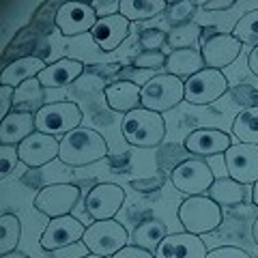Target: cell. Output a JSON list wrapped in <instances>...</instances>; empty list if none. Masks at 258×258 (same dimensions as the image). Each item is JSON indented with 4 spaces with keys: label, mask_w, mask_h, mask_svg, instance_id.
I'll use <instances>...</instances> for the list:
<instances>
[{
    "label": "cell",
    "mask_w": 258,
    "mask_h": 258,
    "mask_svg": "<svg viewBox=\"0 0 258 258\" xmlns=\"http://www.w3.org/2000/svg\"><path fill=\"white\" fill-rule=\"evenodd\" d=\"M108 142L106 138L88 127H78L71 134L60 138V153L58 159L64 166H91L95 161H101L108 157Z\"/></svg>",
    "instance_id": "obj_1"
},
{
    "label": "cell",
    "mask_w": 258,
    "mask_h": 258,
    "mask_svg": "<svg viewBox=\"0 0 258 258\" xmlns=\"http://www.w3.org/2000/svg\"><path fill=\"white\" fill-rule=\"evenodd\" d=\"M123 138L138 149H155L166 138V120L159 112L138 108L123 116Z\"/></svg>",
    "instance_id": "obj_2"
},
{
    "label": "cell",
    "mask_w": 258,
    "mask_h": 258,
    "mask_svg": "<svg viewBox=\"0 0 258 258\" xmlns=\"http://www.w3.org/2000/svg\"><path fill=\"white\" fill-rule=\"evenodd\" d=\"M176 217L183 224L185 232H191L198 237L217 230L224 220L222 207L209 196H187L179 205Z\"/></svg>",
    "instance_id": "obj_3"
},
{
    "label": "cell",
    "mask_w": 258,
    "mask_h": 258,
    "mask_svg": "<svg viewBox=\"0 0 258 258\" xmlns=\"http://www.w3.org/2000/svg\"><path fill=\"white\" fill-rule=\"evenodd\" d=\"M129 232L125 226L116 220H99L86 226V232L82 237V243L86 245L88 254H97L103 258H112L116 252L129 245Z\"/></svg>",
    "instance_id": "obj_4"
},
{
    "label": "cell",
    "mask_w": 258,
    "mask_h": 258,
    "mask_svg": "<svg viewBox=\"0 0 258 258\" xmlns=\"http://www.w3.org/2000/svg\"><path fill=\"white\" fill-rule=\"evenodd\" d=\"M84 118V112L80 110L78 103L74 101H54L45 103L35 114L37 132L54 136V138H62V136L71 134L74 129L80 127Z\"/></svg>",
    "instance_id": "obj_5"
},
{
    "label": "cell",
    "mask_w": 258,
    "mask_h": 258,
    "mask_svg": "<svg viewBox=\"0 0 258 258\" xmlns=\"http://www.w3.org/2000/svg\"><path fill=\"white\" fill-rule=\"evenodd\" d=\"M185 99V82L170 74H159L142 86V108L153 112H168Z\"/></svg>",
    "instance_id": "obj_6"
},
{
    "label": "cell",
    "mask_w": 258,
    "mask_h": 258,
    "mask_svg": "<svg viewBox=\"0 0 258 258\" xmlns=\"http://www.w3.org/2000/svg\"><path fill=\"white\" fill-rule=\"evenodd\" d=\"M170 181L174 189H179L185 196H203L213 185L215 174L205 159L194 157V159H183L172 168Z\"/></svg>",
    "instance_id": "obj_7"
},
{
    "label": "cell",
    "mask_w": 258,
    "mask_h": 258,
    "mask_svg": "<svg viewBox=\"0 0 258 258\" xmlns=\"http://www.w3.org/2000/svg\"><path fill=\"white\" fill-rule=\"evenodd\" d=\"M78 200H80V187L78 185H74V183H52V185H45L43 189H39L32 207H35L41 215L54 220V217L71 215V211H74L76 205H78Z\"/></svg>",
    "instance_id": "obj_8"
},
{
    "label": "cell",
    "mask_w": 258,
    "mask_h": 258,
    "mask_svg": "<svg viewBox=\"0 0 258 258\" xmlns=\"http://www.w3.org/2000/svg\"><path fill=\"white\" fill-rule=\"evenodd\" d=\"M228 93V80L220 69H203L185 80V101L191 106H209Z\"/></svg>",
    "instance_id": "obj_9"
},
{
    "label": "cell",
    "mask_w": 258,
    "mask_h": 258,
    "mask_svg": "<svg viewBox=\"0 0 258 258\" xmlns=\"http://www.w3.org/2000/svg\"><path fill=\"white\" fill-rule=\"evenodd\" d=\"M125 203V189L116 183H97L86 194L84 207L86 213L93 217V222L99 220H114Z\"/></svg>",
    "instance_id": "obj_10"
},
{
    "label": "cell",
    "mask_w": 258,
    "mask_h": 258,
    "mask_svg": "<svg viewBox=\"0 0 258 258\" xmlns=\"http://www.w3.org/2000/svg\"><path fill=\"white\" fill-rule=\"evenodd\" d=\"M226 172L241 185H254L258 181V147L235 142L224 153Z\"/></svg>",
    "instance_id": "obj_11"
},
{
    "label": "cell",
    "mask_w": 258,
    "mask_h": 258,
    "mask_svg": "<svg viewBox=\"0 0 258 258\" xmlns=\"http://www.w3.org/2000/svg\"><path fill=\"white\" fill-rule=\"evenodd\" d=\"M84 232H86V226L80 220H76L74 215L54 217V220L47 222L45 230L39 237V245L45 252H56V249H62L67 245H74L78 241H82Z\"/></svg>",
    "instance_id": "obj_12"
},
{
    "label": "cell",
    "mask_w": 258,
    "mask_h": 258,
    "mask_svg": "<svg viewBox=\"0 0 258 258\" xmlns=\"http://www.w3.org/2000/svg\"><path fill=\"white\" fill-rule=\"evenodd\" d=\"M97 20L99 18L91 3H62L54 15V24L62 37H78L91 32Z\"/></svg>",
    "instance_id": "obj_13"
},
{
    "label": "cell",
    "mask_w": 258,
    "mask_h": 258,
    "mask_svg": "<svg viewBox=\"0 0 258 258\" xmlns=\"http://www.w3.org/2000/svg\"><path fill=\"white\" fill-rule=\"evenodd\" d=\"M20 161L28 168H41L47 166L50 161L58 159L60 153V138H54V136H47L41 132H35L32 136H28L20 147Z\"/></svg>",
    "instance_id": "obj_14"
},
{
    "label": "cell",
    "mask_w": 258,
    "mask_h": 258,
    "mask_svg": "<svg viewBox=\"0 0 258 258\" xmlns=\"http://www.w3.org/2000/svg\"><path fill=\"white\" fill-rule=\"evenodd\" d=\"M232 138L230 134L222 132V129H211V127H203V129H194L191 134H187V138L183 140V147L189 155L196 157H211V155H220L226 153L232 147Z\"/></svg>",
    "instance_id": "obj_15"
},
{
    "label": "cell",
    "mask_w": 258,
    "mask_h": 258,
    "mask_svg": "<svg viewBox=\"0 0 258 258\" xmlns=\"http://www.w3.org/2000/svg\"><path fill=\"white\" fill-rule=\"evenodd\" d=\"M207 245L198 235L191 232H170L161 239L155 249V258H205Z\"/></svg>",
    "instance_id": "obj_16"
},
{
    "label": "cell",
    "mask_w": 258,
    "mask_h": 258,
    "mask_svg": "<svg viewBox=\"0 0 258 258\" xmlns=\"http://www.w3.org/2000/svg\"><path fill=\"white\" fill-rule=\"evenodd\" d=\"M203 58H205V67L207 69H224L232 64L239 54H241V41H237L232 35H222V32H217V35L209 37L207 41L203 43Z\"/></svg>",
    "instance_id": "obj_17"
},
{
    "label": "cell",
    "mask_w": 258,
    "mask_h": 258,
    "mask_svg": "<svg viewBox=\"0 0 258 258\" xmlns=\"http://www.w3.org/2000/svg\"><path fill=\"white\" fill-rule=\"evenodd\" d=\"M129 24L132 22L127 18H123L120 13L110 15V18H99L91 30V37L97 43V47H101L103 52H112L127 39Z\"/></svg>",
    "instance_id": "obj_18"
},
{
    "label": "cell",
    "mask_w": 258,
    "mask_h": 258,
    "mask_svg": "<svg viewBox=\"0 0 258 258\" xmlns=\"http://www.w3.org/2000/svg\"><path fill=\"white\" fill-rule=\"evenodd\" d=\"M103 97L110 110L129 114V112L142 108V86H138L132 80H118L103 88Z\"/></svg>",
    "instance_id": "obj_19"
},
{
    "label": "cell",
    "mask_w": 258,
    "mask_h": 258,
    "mask_svg": "<svg viewBox=\"0 0 258 258\" xmlns=\"http://www.w3.org/2000/svg\"><path fill=\"white\" fill-rule=\"evenodd\" d=\"M37 132L35 114L30 112H11L0 120V147H20V144Z\"/></svg>",
    "instance_id": "obj_20"
},
{
    "label": "cell",
    "mask_w": 258,
    "mask_h": 258,
    "mask_svg": "<svg viewBox=\"0 0 258 258\" xmlns=\"http://www.w3.org/2000/svg\"><path fill=\"white\" fill-rule=\"evenodd\" d=\"M84 74V64L76 60V58H60L41 71L37 76V80L43 84V88H62V86H69L71 82Z\"/></svg>",
    "instance_id": "obj_21"
},
{
    "label": "cell",
    "mask_w": 258,
    "mask_h": 258,
    "mask_svg": "<svg viewBox=\"0 0 258 258\" xmlns=\"http://www.w3.org/2000/svg\"><path fill=\"white\" fill-rule=\"evenodd\" d=\"M47 64L39 58V56H22V58L13 60L11 64H7L0 76V86H11L18 88L20 84L28 82V80L37 78Z\"/></svg>",
    "instance_id": "obj_22"
},
{
    "label": "cell",
    "mask_w": 258,
    "mask_h": 258,
    "mask_svg": "<svg viewBox=\"0 0 258 258\" xmlns=\"http://www.w3.org/2000/svg\"><path fill=\"white\" fill-rule=\"evenodd\" d=\"M205 67V58L203 52L196 50V47H189V50H174L168 54L166 58V74L176 76L181 80H189L191 76L200 74Z\"/></svg>",
    "instance_id": "obj_23"
},
{
    "label": "cell",
    "mask_w": 258,
    "mask_h": 258,
    "mask_svg": "<svg viewBox=\"0 0 258 258\" xmlns=\"http://www.w3.org/2000/svg\"><path fill=\"white\" fill-rule=\"evenodd\" d=\"M45 106V88L37 78L20 84L13 93V110L15 112H30L37 114Z\"/></svg>",
    "instance_id": "obj_24"
},
{
    "label": "cell",
    "mask_w": 258,
    "mask_h": 258,
    "mask_svg": "<svg viewBox=\"0 0 258 258\" xmlns=\"http://www.w3.org/2000/svg\"><path fill=\"white\" fill-rule=\"evenodd\" d=\"M207 196L215 200L220 207H237L247 196V185H241L230 176H217L213 185L209 187Z\"/></svg>",
    "instance_id": "obj_25"
},
{
    "label": "cell",
    "mask_w": 258,
    "mask_h": 258,
    "mask_svg": "<svg viewBox=\"0 0 258 258\" xmlns=\"http://www.w3.org/2000/svg\"><path fill=\"white\" fill-rule=\"evenodd\" d=\"M166 0H120V15L129 22H144L168 11Z\"/></svg>",
    "instance_id": "obj_26"
},
{
    "label": "cell",
    "mask_w": 258,
    "mask_h": 258,
    "mask_svg": "<svg viewBox=\"0 0 258 258\" xmlns=\"http://www.w3.org/2000/svg\"><path fill=\"white\" fill-rule=\"evenodd\" d=\"M166 235H170L168 232V226L161 222V220H144L140 222L138 226L134 228L132 232V245H138V247H144V249H157V245L161 243V239Z\"/></svg>",
    "instance_id": "obj_27"
},
{
    "label": "cell",
    "mask_w": 258,
    "mask_h": 258,
    "mask_svg": "<svg viewBox=\"0 0 258 258\" xmlns=\"http://www.w3.org/2000/svg\"><path fill=\"white\" fill-rule=\"evenodd\" d=\"M232 136L237 142L256 144L258 147V106L241 110L232 120Z\"/></svg>",
    "instance_id": "obj_28"
},
{
    "label": "cell",
    "mask_w": 258,
    "mask_h": 258,
    "mask_svg": "<svg viewBox=\"0 0 258 258\" xmlns=\"http://www.w3.org/2000/svg\"><path fill=\"white\" fill-rule=\"evenodd\" d=\"M200 32H203V28H200V24H196V22L172 26L170 30H168L166 43L172 47V52L174 50H189V47L196 45V41L200 39Z\"/></svg>",
    "instance_id": "obj_29"
},
{
    "label": "cell",
    "mask_w": 258,
    "mask_h": 258,
    "mask_svg": "<svg viewBox=\"0 0 258 258\" xmlns=\"http://www.w3.org/2000/svg\"><path fill=\"white\" fill-rule=\"evenodd\" d=\"M0 256L9 254L18 249L20 237H22V222L18 215L13 213H3L0 217Z\"/></svg>",
    "instance_id": "obj_30"
},
{
    "label": "cell",
    "mask_w": 258,
    "mask_h": 258,
    "mask_svg": "<svg viewBox=\"0 0 258 258\" xmlns=\"http://www.w3.org/2000/svg\"><path fill=\"white\" fill-rule=\"evenodd\" d=\"M230 35L241 41V45H252V50L258 47V9L247 11L243 18H239Z\"/></svg>",
    "instance_id": "obj_31"
},
{
    "label": "cell",
    "mask_w": 258,
    "mask_h": 258,
    "mask_svg": "<svg viewBox=\"0 0 258 258\" xmlns=\"http://www.w3.org/2000/svg\"><path fill=\"white\" fill-rule=\"evenodd\" d=\"M196 9H198V5L191 3V0H179V3H170V5H168L166 15H168V20H170L174 26H181V24L191 22Z\"/></svg>",
    "instance_id": "obj_32"
},
{
    "label": "cell",
    "mask_w": 258,
    "mask_h": 258,
    "mask_svg": "<svg viewBox=\"0 0 258 258\" xmlns=\"http://www.w3.org/2000/svg\"><path fill=\"white\" fill-rule=\"evenodd\" d=\"M168 35L159 28H147L140 32V47L142 52H161V45L166 43Z\"/></svg>",
    "instance_id": "obj_33"
},
{
    "label": "cell",
    "mask_w": 258,
    "mask_h": 258,
    "mask_svg": "<svg viewBox=\"0 0 258 258\" xmlns=\"http://www.w3.org/2000/svg\"><path fill=\"white\" fill-rule=\"evenodd\" d=\"M166 58L168 56L164 52H140L136 58L132 60V64L136 69H159L166 64Z\"/></svg>",
    "instance_id": "obj_34"
},
{
    "label": "cell",
    "mask_w": 258,
    "mask_h": 258,
    "mask_svg": "<svg viewBox=\"0 0 258 258\" xmlns=\"http://www.w3.org/2000/svg\"><path fill=\"white\" fill-rule=\"evenodd\" d=\"M18 161H20L18 147H0V176L7 179L15 170Z\"/></svg>",
    "instance_id": "obj_35"
},
{
    "label": "cell",
    "mask_w": 258,
    "mask_h": 258,
    "mask_svg": "<svg viewBox=\"0 0 258 258\" xmlns=\"http://www.w3.org/2000/svg\"><path fill=\"white\" fill-rule=\"evenodd\" d=\"M97 18H110V15L120 13V0H91Z\"/></svg>",
    "instance_id": "obj_36"
},
{
    "label": "cell",
    "mask_w": 258,
    "mask_h": 258,
    "mask_svg": "<svg viewBox=\"0 0 258 258\" xmlns=\"http://www.w3.org/2000/svg\"><path fill=\"white\" fill-rule=\"evenodd\" d=\"M132 189L140 191V194H153L161 189V185H164V176H151V179H134L132 183Z\"/></svg>",
    "instance_id": "obj_37"
},
{
    "label": "cell",
    "mask_w": 258,
    "mask_h": 258,
    "mask_svg": "<svg viewBox=\"0 0 258 258\" xmlns=\"http://www.w3.org/2000/svg\"><path fill=\"white\" fill-rule=\"evenodd\" d=\"M205 258H252L245 249L235 247V245H222V247H215L211 252H207Z\"/></svg>",
    "instance_id": "obj_38"
},
{
    "label": "cell",
    "mask_w": 258,
    "mask_h": 258,
    "mask_svg": "<svg viewBox=\"0 0 258 258\" xmlns=\"http://www.w3.org/2000/svg\"><path fill=\"white\" fill-rule=\"evenodd\" d=\"M13 93L11 86H0V120L7 118L13 112Z\"/></svg>",
    "instance_id": "obj_39"
},
{
    "label": "cell",
    "mask_w": 258,
    "mask_h": 258,
    "mask_svg": "<svg viewBox=\"0 0 258 258\" xmlns=\"http://www.w3.org/2000/svg\"><path fill=\"white\" fill-rule=\"evenodd\" d=\"M112 258H155V252H151V249H144V247H138V245H132V243H129L127 247H123L120 252H116Z\"/></svg>",
    "instance_id": "obj_40"
},
{
    "label": "cell",
    "mask_w": 258,
    "mask_h": 258,
    "mask_svg": "<svg viewBox=\"0 0 258 258\" xmlns=\"http://www.w3.org/2000/svg\"><path fill=\"white\" fill-rule=\"evenodd\" d=\"M235 7V0H209V3H203L200 9L203 11H228Z\"/></svg>",
    "instance_id": "obj_41"
},
{
    "label": "cell",
    "mask_w": 258,
    "mask_h": 258,
    "mask_svg": "<svg viewBox=\"0 0 258 258\" xmlns=\"http://www.w3.org/2000/svg\"><path fill=\"white\" fill-rule=\"evenodd\" d=\"M247 67L258 78V47H254V50L249 52V56H247Z\"/></svg>",
    "instance_id": "obj_42"
},
{
    "label": "cell",
    "mask_w": 258,
    "mask_h": 258,
    "mask_svg": "<svg viewBox=\"0 0 258 258\" xmlns=\"http://www.w3.org/2000/svg\"><path fill=\"white\" fill-rule=\"evenodd\" d=\"M0 258H30L28 254H24V252H18V249H15V252H9V254H3Z\"/></svg>",
    "instance_id": "obj_43"
},
{
    "label": "cell",
    "mask_w": 258,
    "mask_h": 258,
    "mask_svg": "<svg viewBox=\"0 0 258 258\" xmlns=\"http://www.w3.org/2000/svg\"><path fill=\"white\" fill-rule=\"evenodd\" d=\"M252 237H254V243L258 245V217H256L254 224H252Z\"/></svg>",
    "instance_id": "obj_44"
},
{
    "label": "cell",
    "mask_w": 258,
    "mask_h": 258,
    "mask_svg": "<svg viewBox=\"0 0 258 258\" xmlns=\"http://www.w3.org/2000/svg\"><path fill=\"white\" fill-rule=\"evenodd\" d=\"M252 200H254V205L258 207V181L252 185Z\"/></svg>",
    "instance_id": "obj_45"
},
{
    "label": "cell",
    "mask_w": 258,
    "mask_h": 258,
    "mask_svg": "<svg viewBox=\"0 0 258 258\" xmlns=\"http://www.w3.org/2000/svg\"><path fill=\"white\" fill-rule=\"evenodd\" d=\"M82 258H103V256H97V254H86V256H82Z\"/></svg>",
    "instance_id": "obj_46"
},
{
    "label": "cell",
    "mask_w": 258,
    "mask_h": 258,
    "mask_svg": "<svg viewBox=\"0 0 258 258\" xmlns=\"http://www.w3.org/2000/svg\"><path fill=\"white\" fill-rule=\"evenodd\" d=\"M254 258H258V256H254Z\"/></svg>",
    "instance_id": "obj_47"
}]
</instances>
